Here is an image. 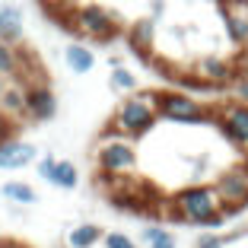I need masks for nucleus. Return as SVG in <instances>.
<instances>
[{
    "label": "nucleus",
    "instance_id": "1",
    "mask_svg": "<svg viewBox=\"0 0 248 248\" xmlns=\"http://www.w3.org/2000/svg\"><path fill=\"white\" fill-rule=\"evenodd\" d=\"M172 219L188 223V226H201V229H217L226 223V207L219 201L217 185H188V188L175 191L172 197Z\"/></svg>",
    "mask_w": 248,
    "mask_h": 248
},
{
    "label": "nucleus",
    "instance_id": "2",
    "mask_svg": "<svg viewBox=\"0 0 248 248\" xmlns=\"http://www.w3.org/2000/svg\"><path fill=\"white\" fill-rule=\"evenodd\" d=\"M156 95L159 93H131L124 95L118 108L111 111V121L105 124L108 134H121V137H143L146 131H153V124L159 121V111H156Z\"/></svg>",
    "mask_w": 248,
    "mask_h": 248
},
{
    "label": "nucleus",
    "instance_id": "3",
    "mask_svg": "<svg viewBox=\"0 0 248 248\" xmlns=\"http://www.w3.org/2000/svg\"><path fill=\"white\" fill-rule=\"evenodd\" d=\"M95 169L105 178H124L137 169V150L131 137L102 131V140L95 146Z\"/></svg>",
    "mask_w": 248,
    "mask_h": 248
},
{
    "label": "nucleus",
    "instance_id": "4",
    "mask_svg": "<svg viewBox=\"0 0 248 248\" xmlns=\"http://www.w3.org/2000/svg\"><path fill=\"white\" fill-rule=\"evenodd\" d=\"M156 111H159V118L175 121V124H204V121H210V111L197 102L194 95L172 93V89H162V93L156 95Z\"/></svg>",
    "mask_w": 248,
    "mask_h": 248
},
{
    "label": "nucleus",
    "instance_id": "5",
    "mask_svg": "<svg viewBox=\"0 0 248 248\" xmlns=\"http://www.w3.org/2000/svg\"><path fill=\"white\" fill-rule=\"evenodd\" d=\"M73 29L83 35L95 38V42H111L121 32V19L118 13H111L108 7H80L73 13Z\"/></svg>",
    "mask_w": 248,
    "mask_h": 248
},
{
    "label": "nucleus",
    "instance_id": "6",
    "mask_svg": "<svg viewBox=\"0 0 248 248\" xmlns=\"http://www.w3.org/2000/svg\"><path fill=\"white\" fill-rule=\"evenodd\" d=\"M217 191H219V201H223L229 217L245 210L248 207V162L229 166L226 172L217 178Z\"/></svg>",
    "mask_w": 248,
    "mask_h": 248
},
{
    "label": "nucleus",
    "instance_id": "7",
    "mask_svg": "<svg viewBox=\"0 0 248 248\" xmlns=\"http://www.w3.org/2000/svg\"><path fill=\"white\" fill-rule=\"evenodd\" d=\"M217 124L229 143L248 153V105L245 102H229L223 108H217Z\"/></svg>",
    "mask_w": 248,
    "mask_h": 248
},
{
    "label": "nucleus",
    "instance_id": "8",
    "mask_svg": "<svg viewBox=\"0 0 248 248\" xmlns=\"http://www.w3.org/2000/svg\"><path fill=\"white\" fill-rule=\"evenodd\" d=\"M194 77L201 83H207L210 89H219L235 80V64L226 58H217V54H207V58H201L194 64Z\"/></svg>",
    "mask_w": 248,
    "mask_h": 248
},
{
    "label": "nucleus",
    "instance_id": "9",
    "mask_svg": "<svg viewBox=\"0 0 248 248\" xmlns=\"http://www.w3.org/2000/svg\"><path fill=\"white\" fill-rule=\"evenodd\" d=\"M26 115L32 121H51L58 115V99L45 83H32L26 86Z\"/></svg>",
    "mask_w": 248,
    "mask_h": 248
},
{
    "label": "nucleus",
    "instance_id": "10",
    "mask_svg": "<svg viewBox=\"0 0 248 248\" xmlns=\"http://www.w3.org/2000/svg\"><path fill=\"white\" fill-rule=\"evenodd\" d=\"M223 26L235 45L248 48V0H223Z\"/></svg>",
    "mask_w": 248,
    "mask_h": 248
},
{
    "label": "nucleus",
    "instance_id": "11",
    "mask_svg": "<svg viewBox=\"0 0 248 248\" xmlns=\"http://www.w3.org/2000/svg\"><path fill=\"white\" fill-rule=\"evenodd\" d=\"M38 159V146L29 143V140H3L0 143V169L7 172H16V169H26Z\"/></svg>",
    "mask_w": 248,
    "mask_h": 248
},
{
    "label": "nucleus",
    "instance_id": "12",
    "mask_svg": "<svg viewBox=\"0 0 248 248\" xmlns=\"http://www.w3.org/2000/svg\"><path fill=\"white\" fill-rule=\"evenodd\" d=\"M153 45H156V22L153 19L134 22L131 32H127V48H131L134 54H140V58H150Z\"/></svg>",
    "mask_w": 248,
    "mask_h": 248
},
{
    "label": "nucleus",
    "instance_id": "13",
    "mask_svg": "<svg viewBox=\"0 0 248 248\" xmlns=\"http://www.w3.org/2000/svg\"><path fill=\"white\" fill-rule=\"evenodd\" d=\"M22 38V10L13 3H0V42L16 45Z\"/></svg>",
    "mask_w": 248,
    "mask_h": 248
},
{
    "label": "nucleus",
    "instance_id": "14",
    "mask_svg": "<svg viewBox=\"0 0 248 248\" xmlns=\"http://www.w3.org/2000/svg\"><path fill=\"white\" fill-rule=\"evenodd\" d=\"M64 61H67V67H70L73 73H89L95 67L93 48H86V45H80V42H70L64 48Z\"/></svg>",
    "mask_w": 248,
    "mask_h": 248
},
{
    "label": "nucleus",
    "instance_id": "15",
    "mask_svg": "<svg viewBox=\"0 0 248 248\" xmlns=\"http://www.w3.org/2000/svg\"><path fill=\"white\" fill-rule=\"evenodd\" d=\"M0 111L7 118H13V121H19V118L26 115V86L13 83V86L3 89V95H0Z\"/></svg>",
    "mask_w": 248,
    "mask_h": 248
},
{
    "label": "nucleus",
    "instance_id": "16",
    "mask_svg": "<svg viewBox=\"0 0 248 248\" xmlns=\"http://www.w3.org/2000/svg\"><path fill=\"white\" fill-rule=\"evenodd\" d=\"M102 235L105 232L95 226V223H80V226H73L70 232H67V245L70 248H93V245H99Z\"/></svg>",
    "mask_w": 248,
    "mask_h": 248
},
{
    "label": "nucleus",
    "instance_id": "17",
    "mask_svg": "<svg viewBox=\"0 0 248 248\" xmlns=\"http://www.w3.org/2000/svg\"><path fill=\"white\" fill-rule=\"evenodd\" d=\"M77 182H80L77 166H73L70 159H58L54 175H51V185H54V188H61V191H73V188H77Z\"/></svg>",
    "mask_w": 248,
    "mask_h": 248
},
{
    "label": "nucleus",
    "instance_id": "18",
    "mask_svg": "<svg viewBox=\"0 0 248 248\" xmlns=\"http://www.w3.org/2000/svg\"><path fill=\"white\" fill-rule=\"evenodd\" d=\"M0 194L7 197V201H13V204H35L38 201V194H35V188L32 185H26V182H7L3 188H0Z\"/></svg>",
    "mask_w": 248,
    "mask_h": 248
},
{
    "label": "nucleus",
    "instance_id": "19",
    "mask_svg": "<svg viewBox=\"0 0 248 248\" xmlns=\"http://www.w3.org/2000/svg\"><path fill=\"white\" fill-rule=\"evenodd\" d=\"M108 86L121 95H131V93H137V77H134L127 67H115V70L108 73Z\"/></svg>",
    "mask_w": 248,
    "mask_h": 248
},
{
    "label": "nucleus",
    "instance_id": "20",
    "mask_svg": "<svg viewBox=\"0 0 248 248\" xmlns=\"http://www.w3.org/2000/svg\"><path fill=\"white\" fill-rule=\"evenodd\" d=\"M19 73V54L13 45L0 42V77H16Z\"/></svg>",
    "mask_w": 248,
    "mask_h": 248
},
{
    "label": "nucleus",
    "instance_id": "21",
    "mask_svg": "<svg viewBox=\"0 0 248 248\" xmlns=\"http://www.w3.org/2000/svg\"><path fill=\"white\" fill-rule=\"evenodd\" d=\"M242 232H232V235H219V232H201V239L194 242V248H226L229 242H235Z\"/></svg>",
    "mask_w": 248,
    "mask_h": 248
},
{
    "label": "nucleus",
    "instance_id": "22",
    "mask_svg": "<svg viewBox=\"0 0 248 248\" xmlns=\"http://www.w3.org/2000/svg\"><path fill=\"white\" fill-rule=\"evenodd\" d=\"M102 245L105 248H137V242H134L131 235H124V232H105Z\"/></svg>",
    "mask_w": 248,
    "mask_h": 248
},
{
    "label": "nucleus",
    "instance_id": "23",
    "mask_svg": "<svg viewBox=\"0 0 248 248\" xmlns=\"http://www.w3.org/2000/svg\"><path fill=\"white\" fill-rule=\"evenodd\" d=\"M54 166H58V159H54L51 153H45L42 159H35V169H38V178H45V182H51V175H54Z\"/></svg>",
    "mask_w": 248,
    "mask_h": 248
},
{
    "label": "nucleus",
    "instance_id": "24",
    "mask_svg": "<svg viewBox=\"0 0 248 248\" xmlns=\"http://www.w3.org/2000/svg\"><path fill=\"white\" fill-rule=\"evenodd\" d=\"M166 235H169V229H162V226H146L143 232H140V239H143V245H153V242L166 239Z\"/></svg>",
    "mask_w": 248,
    "mask_h": 248
},
{
    "label": "nucleus",
    "instance_id": "25",
    "mask_svg": "<svg viewBox=\"0 0 248 248\" xmlns=\"http://www.w3.org/2000/svg\"><path fill=\"white\" fill-rule=\"evenodd\" d=\"M13 131H16V121H13V118H7L3 111H0V143L13 137Z\"/></svg>",
    "mask_w": 248,
    "mask_h": 248
},
{
    "label": "nucleus",
    "instance_id": "26",
    "mask_svg": "<svg viewBox=\"0 0 248 248\" xmlns=\"http://www.w3.org/2000/svg\"><path fill=\"white\" fill-rule=\"evenodd\" d=\"M146 248H178V245H175V235L169 232V235H166V239H159V242H153V245H146Z\"/></svg>",
    "mask_w": 248,
    "mask_h": 248
},
{
    "label": "nucleus",
    "instance_id": "27",
    "mask_svg": "<svg viewBox=\"0 0 248 248\" xmlns=\"http://www.w3.org/2000/svg\"><path fill=\"white\" fill-rule=\"evenodd\" d=\"M235 93H239V102H245V105H248V77L235 83Z\"/></svg>",
    "mask_w": 248,
    "mask_h": 248
},
{
    "label": "nucleus",
    "instance_id": "28",
    "mask_svg": "<svg viewBox=\"0 0 248 248\" xmlns=\"http://www.w3.org/2000/svg\"><path fill=\"white\" fill-rule=\"evenodd\" d=\"M150 19H162V0H153V10H150Z\"/></svg>",
    "mask_w": 248,
    "mask_h": 248
},
{
    "label": "nucleus",
    "instance_id": "29",
    "mask_svg": "<svg viewBox=\"0 0 248 248\" xmlns=\"http://www.w3.org/2000/svg\"><path fill=\"white\" fill-rule=\"evenodd\" d=\"M0 248H26V245H19V242H0Z\"/></svg>",
    "mask_w": 248,
    "mask_h": 248
},
{
    "label": "nucleus",
    "instance_id": "30",
    "mask_svg": "<svg viewBox=\"0 0 248 248\" xmlns=\"http://www.w3.org/2000/svg\"><path fill=\"white\" fill-rule=\"evenodd\" d=\"M61 3H64V0H48V7H61Z\"/></svg>",
    "mask_w": 248,
    "mask_h": 248
},
{
    "label": "nucleus",
    "instance_id": "31",
    "mask_svg": "<svg viewBox=\"0 0 248 248\" xmlns=\"http://www.w3.org/2000/svg\"><path fill=\"white\" fill-rule=\"evenodd\" d=\"M3 89H7V83H3V77H0V95H3Z\"/></svg>",
    "mask_w": 248,
    "mask_h": 248
}]
</instances>
